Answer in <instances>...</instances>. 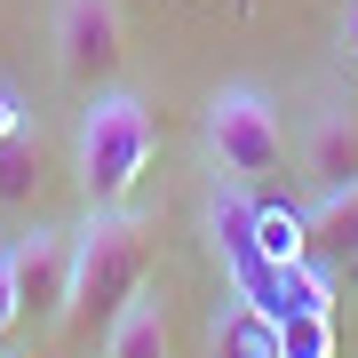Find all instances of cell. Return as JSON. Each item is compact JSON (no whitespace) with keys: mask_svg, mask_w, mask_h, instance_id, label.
<instances>
[{"mask_svg":"<svg viewBox=\"0 0 358 358\" xmlns=\"http://www.w3.org/2000/svg\"><path fill=\"white\" fill-rule=\"evenodd\" d=\"M143 271H152V223L128 207H88V223L72 231V287L56 310V334L64 343L103 334L128 310V294H143Z\"/></svg>","mask_w":358,"mask_h":358,"instance_id":"6da1fadb","label":"cell"},{"mask_svg":"<svg viewBox=\"0 0 358 358\" xmlns=\"http://www.w3.org/2000/svg\"><path fill=\"white\" fill-rule=\"evenodd\" d=\"M143 159H152V112L128 88H96L80 112V143H72V176L88 207H128Z\"/></svg>","mask_w":358,"mask_h":358,"instance_id":"7a4b0ae2","label":"cell"},{"mask_svg":"<svg viewBox=\"0 0 358 358\" xmlns=\"http://www.w3.org/2000/svg\"><path fill=\"white\" fill-rule=\"evenodd\" d=\"M207 159L231 192H263L287 176V128L263 88H215L207 103Z\"/></svg>","mask_w":358,"mask_h":358,"instance_id":"3957f363","label":"cell"},{"mask_svg":"<svg viewBox=\"0 0 358 358\" xmlns=\"http://www.w3.org/2000/svg\"><path fill=\"white\" fill-rule=\"evenodd\" d=\"M128 64V16L120 0H56V72L72 88H112Z\"/></svg>","mask_w":358,"mask_h":358,"instance_id":"277c9868","label":"cell"},{"mask_svg":"<svg viewBox=\"0 0 358 358\" xmlns=\"http://www.w3.org/2000/svg\"><path fill=\"white\" fill-rule=\"evenodd\" d=\"M8 263H16L24 319H40L56 334V310H64V287H72V231H32V239L8 247Z\"/></svg>","mask_w":358,"mask_h":358,"instance_id":"5b68a950","label":"cell"},{"mask_svg":"<svg viewBox=\"0 0 358 358\" xmlns=\"http://www.w3.org/2000/svg\"><path fill=\"white\" fill-rule=\"evenodd\" d=\"M303 263H319V271L358 263V183L319 192V199L303 207Z\"/></svg>","mask_w":358,"mask_h":358,"instance_id":"8992f818","label":"cell"},{"mask_svg":"<svg viewBox=\"0 0 358 358\" xmlns=\"http://www.w3.org/2000/svg\"><path fill=\"white\" fill-rule=\"evenodd\" d=\"M303 176L319 183V192H343V183H358V120H350V112H319V120H310Z\"/></svg>","mask_w":358,"mask_h":358,"instance_id":"52a82bcc","label":"cell"},{"mask_svg":"<svg viewBox=\"0 0 358 358\" xmlns=\"http://www.w3.org/2000/svg\"><path fill=\"white\" fill-rule=\"evenodd\" d=\"M207 358H287V350H279V319H271V310H247V303L215 310V327H207Z\"/></svg>","mask_w":358,"mask_h":358,"instance_id":"ba28073f","label":"cell"},{"mask_svg":"<svg viewBox=\"0 0 358 358\" xmlns=\"http://www.w3.org/2000/svg\"><path fill=\"white\" fill-rule=\"evenodd\" d=\"M103 358H167V303L159 294H128V310L103 327Z\"/></svg>","mask_w":358,"mask_h":358,"instance_id":"9c48e42d","label":"cell"},{"mask_svg":"<svg viewBox=\"0 0 358 358\" xmlns=\"http://www.w3.org/2000/svg\"><path fill=\"white\" fill-rule=\"evenodd\" d=\"M32 183H40V143L16 128V136H0V207H24Z\"/></svg>","mask_w":358,"mask_h":358,"instance_id":"30bf717a","label":"cell"},{"mask_svg":"<svg viewBox=\"0 0 358 358\" xmlns=\"http://www.w3.org/2000/svg\"><path fill=\"white\" fill-rule=\"evenodd\" d=\"M327 343H334V334H327V310H303V319L279 327V350L287 358H327Z\"/></svg>","mask_w":358,"mask_h":358,"instance_id":"8fae6325","label":"cell"},{"mask_svg":"<svg viewBox=\"0 0 358 358\" xmlns=\"http://www.w3.org/2000/svg\"><path fill=\"white\" fill-rule=\"evenodd\" d=\"M16 327H24V294H16V263L0 255V343H8Z\"/></svg>","mask_w":358,"mask_h":358,"instance_id":"7c38bea8","label":"cell"},{"mask_svg":"<svg viewBox=\"0 0 358 358\" xmlns=\"http://www.w3.org/2000/svg\"><path fill=\"white\" fill-rule=\"evenodd\" d=\"M0 136H16V96L0 88Z\"/></svg>","mask_w":358,"mask_h":358,"instance_id":"4fadbf2b","label":"cell"},{"mask_svg":"<svg viewBox=\"0 0 358 358\" xmlns=\"http://www.w3.org/2000/svg\"><path fill=\"white\" fill-rule=\"evenodd\" d=\"M350 48H358V24H350Z\"/></svg>","mask_w":358,"mask_h":358,"instance_id":"5bb4252c","label":"cell"},{"mask_svg":"<svg viewBox=\"0 0 358 358\" xmlns=\"http://www.w3.org/2000/svg\"><path fill=\"white\" fill-rule=\"evenodd\" d=\"M8 358H16V350H8Z\"/></svg>","mask_w":358,"mask_h":358,"instance_id":"9a60e30c","label":"cell"}]
</instances>
